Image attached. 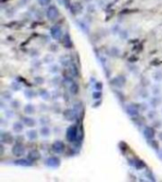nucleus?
<instances>
[{
  "mask_svg": "<svg viewBox=\"0 0 162 182\" xmlns=\"http://www.w3.org/2000/svg\"><path fill=\"white\" fill-rule=\"evenodd\" d=\"M0 138H1V142L2 143L11 144L13 141V137L11 136V134L10 132L1 131V136H0Z\"/></svg>",
  "mask_w": 162,
  "mask_h": 182,
  "instance_id": "9d476101",
  "label": "nucleus"
},
{
  "mask_svg": "<svg viewBox=\"0 0 162 182\" xmlns=\"http://www.w3.org/2000/svg\"><path fill=\"white\" fill-rule=\"evenodd\" d=\"M60 71V68H59V66L56 65V64H53L49 67V72L52 73V74H57L58 72Z\"/></svg>",
  "mask_w": 162,
  "mask_h": 182,
  "instance_id": "c85d7f7f",
  "label": "nucleus"
},
{
  "mask_svg": "<svg viewBox=\"0 0 162 182\" xmlns=\"http://www.w3.org/2000/svg\"><path fill=\"white\" fill-rule=\"evenodd\" d=\"M125 111H126V113H127L128 116H130V117H137V116H138L139 111H140L139 104L130 103V104H128L127 106H126Z\"/></svg>",
  "mask_w": 162,
  "mask_h": 182,
  "instance_id": "20e7f679",
  "label": "nucleus"
},
{
  "mask_svg": "<svg viewBox=\"0 0 162 182\" xmlns=\"http://www.w3.org/2000/svg\"><path fill=\"white\" fill-rule=\"evenodd\" d=\"M143 137L147 139V141H153L154 136H156V131L152 126H146L143 129Z\"/></svg>",
  "mask_w": 162,
  "mask_h": 182,
  "instance_id": "6e6552de",
  "label": "nucleus"
},
{
  "mask_svg": "<svg viewBox=\"0 0 162 182\" xmlns=\"http://www.w3.org/2000/svg\"><path fill=\"white\" fill-rule=\"evenodd\" d=\"M26 136H27V138H28L29 141H36V139L38 138V132L36 130H34V129H30V130L27 131Z\"/></svg>",
  "mask_w": 162,
  "mask_h": 182,
  "instance_id": "dca6fc26",
  "label": "nucleus"
},
{
  "mask_svg": "<svg viewBox=\"0 0 162 182\" xmlns=\"http://www.w3.org/2000/svg\"><path fill=\"white\" fill-rule=\"evenodd\" d=\"M35 111H36V108H35V106L32 103H28L24 106V112L26 115H29V116L33 115L35 113Z\"/></svg>",
  "mask_w": 162,
  "mask_h": 182,
  "instance_id": "a211bd4d",
  "label": "nucleus"
},
{
  "mask_svg": "<svg viewBox=\"0 0 162 182\" xmlns=\"http://www.w3.org/2000/svg\"><path fill=\"white\" fill-rule=\"evenodd\" d=\"M152 78H153V80L156 82V83L162 82V71L161 70H156V71L153 73Z\"/></svg>",
  "mask_w": 162,
  "mask_h": 182,
  "instance_id": "b1692460",
  "label": "nucleus"
},
{
  "mask_svg": "<svg viewBox=\"0 0 162 182\" xmlns=\"http://www.w3.org/2000/svg\"><path fill=\"white\" fill-rule=\"evenodd\" d=\"M36 95H37L36 92L32 89H30V88L25 89V91H24V96L27 98L28 100H32L33 98L36 97Z\"/></svg>",
  "mask_w": 162,
  "mask_h": 182,
  "instance_id": "412c9836",
  "label": "nucleus"
},
{
  "mask_svg": "<svg viewBox=\"0 0 162 182\" xmlns=\"http://www.w3.org/2000/svg\"><path fill=\"white\" fill-rule=\"evenodd\" d=\"M15 164L19 167H31L32 165V161L29 158H18L15 161Z\"/></svg>",
  "mask_w": 162,
  "mask_h": 182,
  "instance_id": "ddd939ff",
  "label": "nucleus"
},
{
  "mask_svg": "<svg viewBox=\"0 0 162 182\" xmlns=\"http://www.w3.org/2000/svg\"><path fill=\"white\" fill-rule=\"evenodd\" d=\"M158 138H159V141H162V131L158 133Z\"/></svg>",
  "mask_w": 162,
  "mask_h": 182,
  "instance_id": "a18cd8bd",
  "label": "nucleus"
},
{
  "mask_svg": "<svg viewBox=\"0 0 162 182\" xmlns=\"http://www.w3.org/2000/svg\"><path fill=\"white\" fill-rule=\"evenodd\" d=\"M130 164L132 167H134L135 169H142V168L144 167V164L142 163V161H140L139 159H133L132 161H130Z\"/></svg>",
  "mask_w": 162,
  "mask_h": 182,
  "instance_id": "5701e85b",
  "label": "nucleus"
},
{
  "mask_svg": "<svg viewBox=\"0 0 162 182\" xmlns=\"http://www.w3.org/2000/svg\"><path fill=\"white\" fill-rule=\"evenodd\" d=\"M39 133L43 138H48L51 134V130L47 125H42V127L39 130Z\"/></svg>",
  "mask_w": 162,
  "mask_h": 182,
  "instance_id": "f3484780",
  "label": "nucleus"
},
{
  "mask_svg": "<svg viewBox=\"0 0 162 182\" xmlns=\"http://www.w3.org/2000/svg\"><path fill=\"white\" fill-rule=\"evenodd\" d=\"M11 98H12V93L11 92V91L6 90L2 93V99L4 101H11Z\"/></svg>",
  "mask_w": 162,
  "mask_h": 182,
  "instance_id": "cd10ccee",
  "label": "nucleus"
},
{
  "mask_svg": "<svg viewBox=\"0 0 162 182\" xmlns=\"http://www.w3.org/2000/svg\"><path fill=\"white\" fill-rule=\"evenodd\" d=\"M78 91H79V86H78V85H77V83H72L71 85L69 86V92L71 93V94L76 95L77 93H78Z\"/></svg>",
  "mask_w": 162,
  "mask_h": 182,
  "instance_id": "bb28decb",
  "label": "nucleus"
},
{
  "mask_svg": "<svg viewBox=\"0 0 162 182\" xmlns=\"http://www.w3.org/2000/svg\"><path fill=\"white\" fill-rule=\"evenodd\" d=\"M65 149H66V145L62 141H60V139H57V141H55L52 143V151L55 154H58V155L63 154L65 152Z\"/></svg>",
  "mask_w": 162,
  "mask_h": 182,
  "instance_id": "0eeeda50",
  "label": "nucleus"
},
{
  "mask_svg": "<svg viewBox=\"0 0 162 182\" xmlns=\"http://www.w3.org/2000/svg\"><path fill=\"white\" fill-rule=\"evenodd\" d=\"M59 96H60V94H59V93H57V90H54V91H53V93H52V97H53V99H54V100H57L58 98H59Z\"/></svg>",
  "mask_w": 162,
  "mask_h": 182,
  "instance_id": "ea45409f",
  "label": "nucleus"
},
{
  "mask_svg": "<svg viewBox=\"0 0 162 182\" xmlns=\"http://www.w3.org/2000/svg\"><path fill=\"white\" fill-rule=\"evenodd\" d=\"M66 58V56H62V57L60 58V63L63 65V66H65V67H66V66H68V64H69V61H68V59H67V57H66V59H65Z\"/></svg>",
  "mask_w": 162,
  "mask_h": 182,
  "instance_id": "72a5a7b5",
  "label": "nucleus"
},
{
  "mask_svg": "<svg viewBox=\"0 0 162 182\" xmlns=\"http://www.w3.org/2000/svg\"><path fill=\"white\" fill-rule=\"evenodd\" d=\"M139 107H140V110L147 111L148 110V104L147 103H141V104H139Z\"/></svg>",
  "mask_w": 162,
  "mask_h": 182,
  "instance_id": "58836bf2",
  "label": "nucleus"
},
{
  "mask_svg": "<svg viewBox=\"0 0 162 182\" xmlns=\"http://www.w3.org/2000/svg\"><path fill=\"white\" fill-rule=\"evenodd\" d=\"M24 125L25 124L23 123V122L17 121L15 122H13V124H12V131L15 132V133H16V134H20V133H22L23 130H24Z\"/></svg>",
  "mask_w": 162,
  "mask_h": 182,
  "instance_id": "4468645a",
  "label": "nucleus"
},
{
  "mask_svg": "<svg viewBox=\"0 0 162 182\" xmlns=\"http://www.w3.org/2000/svg\"><path fill=\"white\" fill-rule=\"evenodd\" d=\"M161 112H162V110H161Z\"/></svg>",
  "mask_w": 162,
  "mask_h": 182,
  "instance_id": "de8ad7c7",
  "label": "nucleus"
},
{
  "mask_svg": "<svg viewBox=\"0 0 162 182\" xmlns=\"http://www.w3.org/2000/svg\"><path fill=\"white\" fill-rule=\"evenodd\" d=\"M158 156H159V158L162 159V149H159V150H158Z\"/></svg>",
  "mask_w": 162,
  "mask_h": 182,
  "instance_id": "49530a36",
  "label": "nucleus"
},
{
  "mask_svg": "<svg viewBox=\"0 0 162 182\" xmlns=\"http://www.w3.org/2000/svg\"><path fill=\"white\" fill-rule=\"evenodd\" d=\"M52 83H54V85H55V86H57L58 83H59V78H58L57 76H54V77H53Z\"/></svg>",
  "mask_w": 162,
  "mask_h": 182,
  "instance_id": "79ce46f5",
  "label": "nucleus"
},
{
  "mask_svg": "<svg viewBox=\"0 0 162 182\" xmlns=\"http://www.w3.org/2000/svg\"><path fill=\"white\" fill-rule=\"evenodd\" d=\"M25 152H26V149L23 144L21 143H15V145L12 146L11 148V153L13 156H15L17 158H20L25 155Z\"/></svg>",
  "mask_w": 162,
  "mask_h": 182,
  "instance_id": "39448f33",
  "label": "nucleus"
},
{
  "mask_svg": "<svg viewBox=\"0 0 162 182\" xmlns=\"http://www.w3.org/2000/svg\"><path fill=\"white\" fill-rule=\"evenodd\" d=\"M138 96L140 97V99L145 100V99H148V98H149L150 93H149V91H148L146 88H141V89L138 91Z\"/></svg>",
  "mask_w": 162,
  "mask_h": 182,
  "instance_id": "393cba45",
  "label": "nucleus"
},
{
  "mask_svg": "<svg viewBox=\"0 0 162 182\" xmlns=\"http://www.w3.org/2000/svg\"><path fill=\"white\" fill-rule=\"evenodd\" d=\"M78 138V128L76 125H70L66 130V139L69 142H74Z\"/></svg>",
  "mask_w": 162,
  "mask_h": 182,
  "instance_id": "f03ea898",
  "label": "nucleus"
},
{
  "mask_svg": "<svg viewBox=\"0 0 162 182\" xmlns=\"http://www.w3.org/2000/svg\"><path fill=\"white\" fill-rule=\"evenodd\" d=\"M38 95L43 99L44 101H47L50 99V93L48 92L47 89H40L39 92H38Z\"/></svg>",
  "mask_w": 162,
  "mask_h": 182,
  "instance_id": "4be33fe9",
  "label": "nucleus"
},
{
  "mask_svg": "<svg viewBox=\"0 0 162 182\" xmlns=\"http://www.w3.org/2000/svg\"><path fill=\"white\" fill-rule=\"evenodd\" d=\"M49 122H50V120H49V118H48V117H46V116L41 117V118L39 119V122H40V124H42V125H47V124L49 123Z\"/></svg>",
  "mask_w": 162,
  "mask_h": 182,
  "instance_id": "7c9ffc66",
  "label": "nucleus"
},
{
  "mask_svg": "<svg viewBox=\"0 0 162 182\" xmlns=\"http://www.w3.org/2000/svg\"><path fill=\"white\" fill-rule=\"evenodd\" d=\"M45 165L47 166L48 168H51V169H57L61 165V160L58 157H55V156L49 157L46 159Z\"/></svg>",
  "mask_w": 162,
  "mask_h": 182,
  "instance_id": "7ed1b4c3",
  "label": "nucleus"
},
{
  "mask_svg": "<svg viewBox=\"0 0 162 182\" xmlns=\"http://www.w3.org/2000/svg\"><path fill=\"white\" fill-rule=\"evenodd\" d=\"M112 85L115 86L116 87H118L121 88L122 86H124L125 83H126V79L124 76H118L116 77V78H114L113 80H112Z\"/></svg>",
  "mask_w": 162,
  "mask_h": 182,
  "instance_id": "9b49d317",
  "label": "nucleus"
},
{
  "mask_svg": "<svg viewBox=\"0 0 162 182\" xmlns=\"http://www.w3.org/2000/svg\"><path fill=\"white\" fill-rule=\"evenodd\" d=\"M92 96H93V99L99 100L101 98V96H102V93H101L100 90H97V91H95V92L92 93Z\"/></svg>",
  "mask_w": 162,
  "mask_h": 182,
  "instance_id": "c9c22d12",
  "label": "nucleus"
},
{
  "mask_svg": "<svg viewBox=\"0 0 162 182\" xmlns=\"http://www.w3.org/2000/svg\"><path fill=\"white\" fill-rule=\"evenodd\" d=\"M50 35L54 40H59L62 38L63 35V31H62V28L59 25H53L50 28Z\"/></svg>",
  "mask_w": 162,
  "mask_h": 182,
  "instance_id": "423d86ee",
  "label": "nucleus"
},
{
  "mask_svg": "<svg viewBox=\"0 0 162 182\" xmlns=\"http://www.w3.org/2000/svg\"><path fill=\"white\" fill-rule=\"evenodd\" d=\"M151 93L153 94V96H160V94L162 93V88L159 86V83H154L151 86Z\"/></svg>",
  "mask_w": 162,
  "mask_h": 182,
  "instance_id": "6ab92c4d",
  "label": "nucleus"
},
{
  "mask_svg": "<svg viewBox=\"0 0 162 182\" xmlns=\"http://www.w3.org/2000/svg\"><path fill=\"white\" fill-rule=\"evenodd\" d=\"M34 83H36V85H43V83H44V78H42L41 76L35 77V78H34Z\"/></svg>",
  "mask_w": 162,
  "mask_h": 182,
  "instance_id": "f704fd0d",
  "label": "nucleus"
},
{
  "mask_svg": "<svg viewBox=\"0 0 162 182\" xmlns=\"http://www.w3.org/2000/svg\"><path fill=\"white\" fill-rule=\"evenodd\" d=\"M54 61V56L51 54H47L44 57V63L46 64H50V63H53Z\"/></svg>",
  "mask_w": 162,
  "mask_h": 182,
  "instance_id": "c756f323",
  "label": "nucleus"
},
{
  "mask_svg": "<svg viewBox=\"0 0 162 182\" xmlns=\"http://www.w3.org/2000/svg\"><path fill=\"white\" fill-rule=\"evenodd\" d=\"M28 3H29V0H20V4L22 5V6H25Z\"/></svg>",
  "mask_w": 162,
  "mask_h": 182,
  "instance_id": "c03bdc74",
  "label": "nucleus"
},
{
  "mask_svg": "<svg viewBox=\"0 0 162 182\" xmlns=\"http://www.w3.org/2000/svg\"><path fill=\"white\" fill-rule=\"evenodd\" d=\"M22 122H23V123L26 125L27 127H30V128H32V127L35 126V125H36V120L33 119L32 117L29 116V115L23 117Z\"/></svg>",
  "mask_w": 162,
  "mask_h": 182,
  "instance_id": "f8f14e48",
  "label": "nucleus"
},
{
  "mask_svg": "<svg viewBox=\"0 0 162 182\" xmlns=\"http://www.w3.org/2000/svg\"><path fill=\"white\" fill-rule=\"evenodd\" d=\"M157 117V111L154 109H152V110H148L147 111V118L149 119L151 121H154Z\"/></svg>",
  "mask_w": 162,
  "mask_h": 182,
  "instance_id": "a878e982",
  "label": "nucleus"
},
{
  "mask_svg": "<svg viewBox=\"0 0 162 182\" xmlns=\"http://www.w3.org/2000/svg\"><path fill=\"white\" fill-rule=\"evenodd\" d=\"M63 115H64V117L66 121L73 122L76 120V118H77V111L74 109H66L64 111Z\"/></svg>",
  "mask_w": 162,
  "mask_h": 182,
  "instance_id": "1a4fd4ad",
  "label": "nucleus"
},
{
  "mask_svg": "<svg viewBox=\"0 0 162 182\" xmlns=\"http://www.w3.org/2000/svg\"><path fill=\"white\" fill-rule=\"evenodd\" d=\"M37 2L42 7H48L51 2V0H37Z\"/></svg>",
  "mask_w": 162,
  "mask_h": 182,
  "instance_id": "473e14b6",
  "label": "nucleus"
},
{
  "mask_svg": "<svg viewBox=\"0 0 162 182\" xmlns=\"http://www.w3.org/2000/svg\"><path fill=\"white\" fill-rule=\"evenodd\" d=\"M95 87H96L97 90H100V91H101V90L102 89V83H96Z\"/></svg>",
  "mask_w": 162,
  "mask_h": 182,
  "instance_id": "a19ab883",
  "label": "nucleus"
},
{
  "mask_svg": "<svg viewBox=\"0 0 162 182\" xmlns=\"http://www.w3.org/2000/svg\"><path fill=\"white\" fill-rule=\"evenodd\" d=\"M160 103H161V99H160L159 96H154L153 98L150 99V104L153 108L157 107Z\"/></svg>",
  "mask_w": 162,
  "mask_h": 182,
  "instance_id": "aec40b11",
  "label": "nucleus"
},
{
  "mask_svg": "<svg viewBox=\"0 0 162 182\" xmlns=\"http://www.w3.org/2000/svg\"><path fill=\"white\" fill-rule=\"evenodd\" d=\"M59 15H60V12H59V10L56 6L50 5L47 8L46 16L49 21H55L56 19L59 18Z\"/></svg>",
  "mask_w": 162,
  "mask_h": 182,
  "instance_id": "f257e3e1",
  "label": "nucleus"
},
{
  "mask_svg": "<svg viewBox=\"0 0 162 182\" xmlns=\"http://www.w3.org/2000/svg\"><path fill=\"white\" fill-rule=\"evenodd\" d=\"M28 158L31 159V161H36V160H39L41 158V154L37 150H31L28 154Z\"/></svg>",
  "mask_w": 162,
  "mask_h": 182,
  "instance_id": "2eb2a0df",
  "label": "nucleus"
},
{
  "mask_svg": "<svg viewBox=\"0 0 162 182\" xmlns=\"http://www.w3.org/2000/svg\"><path fill=\"white\" fill-rule=\"evenodd\" d=\"M40 108H41L42 110H43V111H47V110L48 109V107H47V104H43V103H42L41 106H40Z\"/></svg>",
  "mask_w": 162,
  "mask_h": 182,
  "instance_id": "37998d69",
  "label": "nucleus"
},
{
  "mask_svg": "<svg viewBox=\"0 0 162 182\" xmlns=\"http://www.w3.org/2000/svg\"><path fill=\"white\" fill-rule=\"evenodd\" d=\"M5 116L7 117V119H11V118H12L13 117V112L11 111V110H7L6 111V114H5Z\"/></svg>",
  "mask_w": 162,
  "mask_h": 182,
  "instance_id": "4c0bfd02",
  "label": "nucleus"
},
{
  "mask_svg": "<svg viewBox=\"0 0 162 182\" xmlns=\"http://www.w3.org/2000/svg\"><path fill=\"white\" fill-rule=\"evenodd\" d=\"M11 106L12 108L18 109V108L20 107V102H19L17 100H15V101H12V102H11Z\"/></svg>",
  "mask_w": 162,
  "mask_h": 182,
  "instance_id": "e433bc0d",
  "label": "nucleus"
},
{
  "mask_svg": "<svg viewBox=\"0 0 162 182\" xmlns=\"http://www.w3.org/2000/svg\"><path fill=\"white\" fill-rule=\"evenodd\" d=\"M11 88H12V90H15V91H19L21 88H22V86H21V85L19 83H17V82H12L11 83Z\"/></svg>",
  "mask_w": 162,
  "mask_h": 182,
  "instance_id": "2f4dec72",
  "label": "nucleus"
}]
</instances>
